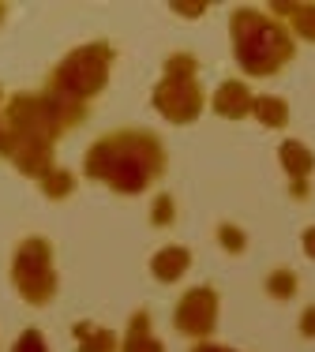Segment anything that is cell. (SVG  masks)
<instances>
[{"label":"cell","mask_w":315,"mask_h":352,"mask_svg":"<svg viewBox=\"0 0 315 352\" xmlns=\"http://www.w3.org/2000/svg\"><path fill=\"white\" fill-rule=\"evenodd\" d=\"M177 221V199L173 195H158L154 199V210H151V225L154 229H169Z\"/></svg>","instance_id":"18"},{"label":"cell","mask_w":315,"mask_h":352,"mask_svg":"<svg viewBox=\"0 0 315 352\" xmlns=\"http://www.w3.org/2000/svg\"><path fill=\"white\" fill-rule=\"evenodd\" d=\"M165 75H199V60L192 53H173L165 60Z\"/></svg>","instance_id":"19"},{"label":"cell","mask_w":315,"mask_h":352,"mask_svg":"<svg viewBox=\"0 0 315 352\" xmlns=\"http://www.w3.org/2000/svg\"><path fill=\"white\" fill-rule=\"evenodd\" d=\"M151 105L169 124H195L206 109V94L199 87V75H162L151 94Z\"/></svg>","instance_id":"6"},{"label":"cell","mask_w":315,"mask_h":352,"mask_svg":"<svg viewBox=\"0 0 315 352\" xmlns=\"http://www.w3.org/2000/svg\"><path fill=\"white\" fill-rule=\"evenodd\" d=\"M308 180H289V195L296 199V203H304V199H308Z\"/></svg>","instance_id":"22"},{"label":"cell","mask_w":315,"mask_h":352,"mask_svg":"<svg viewBox=\"0 0 315 352\" xmlns=\"http://www.w3.org/2000/svg\"><path fill=\"white\" fill-rule=\"evenodd\" d=\"M304 251H308V258H315V225L304 229Z\"/></svg>","instance_id":"25"},{"label":"cell","mask_w":315,"mask_h":352,"mask_svg":"<svg viewBox=\"0 0 315 352\" xmlns=\"http://www.w3.org/2000/svg\"><path fill=\"white\" fill-rule=\"evenodd\" d=\"M4 105L8 102H4V90H0V131H4Z\"/></svg>","instance_id":"26"},{"label":"cell","mask_w":315,"mask_h":352,"mask_svg":"<svg viewBox=\"0 0 315 352\" xmlns=\"http://www.w3.org/2000/svg\"><path fill=\"white\" fill-rule=\"evenodd\" d=\"M151 311H131V318H128V330H124V345H120V352H165V345L154 338V330H151Z\"/></svg>","instance_id":"10"},{"label":"cell","mask_w":315,"mask_h":352,"mask_svg":"<svg viewBox=\"0 0 315 352\" xmlns=\"http://www.w3.org/2000/svg\"><path fill=\"white\" fill-rule=\"evenodd\" d=\"M214 326H218V292L210 285L188 289L173 307V330L192 341H210Z\"/></svg>","instance_id":"7"},{"label":"cell","mask_w":315,"mask_h":352,"mask_svg":"<svg viewBox=\"0 0 315 352\" xmlns=\"http://www.w3.org/2000/svg\"><path fill=\"white\" fill-rule=\"evenodd\" d=\"M188 270H192V251L184 244H165L162 251H154V258H151V274L162 285H177Z\"/></svg>","instance_id":"9"},{"label":"cell","mask_w":315,"mask_h":352,"mask_svg":"<svg viewBox=\"0 0 315 352\" xmlns=\"http://www.w3.org/2000/svg\"><path fill=\"white\" fill-rule=\"evenodd\" d=\"M229 41L240 72L252 79H270L296 56V38L278 15L259 8H237L229 15Z\"/></svg>","instance_id":"3"},{"label":"cell","mask_w":315,"mask_h":352,"mask_svg":"<svg viewBox=\"0 0 315 352\" xmlns=\"http://www.w3.org/2000/svg\"><path fill=\"white\" fill-rule=\"evenodd\" d=\"M210 109L218 116H226V120H244V116H252V109H255V94H252V87H248L244 79H226L218 90H214Z\"/></svg>","instance_id":"8"},{"label":"cell","mask_w":315,"mask_h":352,"mask_svg":"<svg viewBox=\"0 0 315 352\" xmlns=\"http://www.w3.org/2000/svg\"><path fill=\"white\" fill-rule=\"evenodd\" d=\"M169 169V154L151 128H117L94 139L83 154V176L98 180L120 199H135L154 188Z\"/></svg>","instance_id":"1"},{"label":"cell","mask_w":315,"mask_h":352,"mask_svg":"<svg viewBox=\"0 0 315 352\" xmlns=\"http://www.w3.org/2000/svg\"><path fill=\"white\" fill-rule=\"evenodd\" d=\"M296 289H301V278H296L293 270H285V266H278V270H270V274H267V296L289 300Z\"/></svg>","instance_id":"16"},{"label":"cell","mask_w":315,"mask_h":352,"mask_svg":"<svg viewBox=\"0 0 315 352\" xmlns=\"http://www.w3.org/2000/svg\"><path fill=\"white\" fill-rule=\"evenodd\" d=\"M252 116L263 124V128L281 131L289 124V102H285V98H278V94H259V98H255Z\"/></svg>","instance_id":"14"},{"label":"cell","mask_w":315,"mask_h":352,"mask_svg":"<svg viewBox=\"0 0 315 352\" xmlns=\"http://www.w3.org/2000/svg\"><path fill=\"white\" fill-rule=\"evenodd\" d=\"M218 244H221V251H229V255H240V251L248 248V236H244V229H240V225L221 221L218 225Z\"/></svg>","instance_id":"17"},{"label":"cell","mask_w":315,"mask_h":352,"mask_svg":"<svg viewBox=\"0 0 315 352\" xmlns=\"http://www.w3.org/2000/svg\"><path fill=\"white\" fill-rule=\"evenodd\" d=\"M270 15H285L289 27L296 30V38L304 41H315V4H285V0H278V4H270Z\"/></svg>","instance_id":"13"},{"label":"cell","mask_w":315,"mask_h":352,"mask_svg":"<svg viewBox=\"0 0 315 352\" xmlns=\"http://www.w3.org/2000/svg\"><path fill=\"white\" fill-rule=\"evenodd\" d=\"M113 60H117V49L109 41H87V45H76L49 72L41 94L53 102L64 131H76L90 120V105L109 82Z\"/></svg>","instance_id":"2"},{"label":"cell","mask_w":315,"mask_h":352,"mask_svg":"<svg viewBox=\"0 0 315 352\" xmlns=\"http://www.w3.org/2000/svg\"><path fill=\"white\" fill-rule=\"evenodd\" d=\"M12 352H49V345H45V338H41V330H23L19 338H15V345H12Z\"/></svg>","instance_id":"20"},{"label":"cell","mask_w":315,"mask_h":352,"mask_svg":"<svg viewBox=\"0 0 315 352\" xmlns=\"http://www.w3.org/2000/svg\"><path fill=\"white\" fill-rule=\"evenodd\" d=\"M68 131H64L61 116H56L53 102L41 90H19L8 98L4 105V131L0 139H19V142H49L56 146Z\"/></svg>","instance_id":"5"},{"label":"cell","mask_w":315,"mask_h":352,"mask_svg":"<svg viewBox=\"0 0 315 352\" xmlns=\"http://www.w3.org/2000/svg\"><path fill=\"white\" fill-rule=\"evenodd\" d=\"M173 12L192 19V15H203V12H206V4H180V0H177V4H173Z\"/></svg>","instance_id":"23"},{"label":"cell","mask_w":315,"mask_h":352,"mask_svg":"<svg viewBox=\"0 0 315 352\" xmlns=\"http://www.w3.org/2000/svg\"><path fill=\"white\" fill-rule=\"evenodd\" d=\"M72 338H76V352H120L124 338H117L113 330L105 326H94V322H76L72 326Z\"/></svg>","instance_id":"11"},{"label":"cell","mask_w":315,"mask_h":352,"mask_svg":"<svg viewBox=\"0 0 315 352\" xmlns=\"http://www.w3.org/2000/svg\"><path fill=\"white\" fill-rule=\"evenodd\" d=\"M4 12H8V8H4V4H0V23H4Z\"/></svg>","instance_id":"27"},{"label":"cell","mask_w":315,"mask_h":352,"mask_svg":"<svg viewBox=\"0 0 315 352\" xmlns=\"http://www.w3.org/2000/svg\"><path fill=\"white\" fill-rule=\"evenodd\" d=\"M301 338H308V341H315V304H308L304 307V315H301Z\"/></svg>","instance_id":"21"},{"label":"cell","mask_w":315,"mask_h":352,"mask_svg":"<svg viewBox=\"0 0 315 352\" xmlns=\"http://www.w3.org/2000/svg\"><path fill=\"white\" fill-rule=\"evenodd\" d=\"M278 162H281V169L289 173V180H308L312 169H315V154L308 146H304L301 139H285L278 146Z\"/></svg>","instance_id":"12"},{"label":"cell","mask_w":315,"mask_h":352,"mask_svg":"<svg viewBox=\"0 0 315 352\" xmlns=\"http://www.w3.org/2000/svg\"><path fill=\"white\" fill-rule=\"evenodd\" d=\"M38 188H41V195H45V199H53V203H64V199L76 195L79 180H76V173H68V169H61V165H56L53 173H45V176L38 180Z\"/></svg>","instance_id":"15"},{"label":"cell","mask_w":315,"mask_h":352,"mask_svg":"<svg viewBox=\"0 0 315 352\" xmlns=\"http://www.w3.org/2000/svg\"><path fill=\"white\" fill-rule=\"evenodd\" d=\"M192 352H237V349H226V345H214V341H195Z\"/></svg>","instance_id":"24"},{"label":"cell","mask_w":315,"mask_h":352,"mask_svg":"<svg viewBox=\"0 0 315 352\" xmlns=\"http://www.w3.org/2000/svg\"><path fill=\"white\" fill-rule=\"evenodd\" d=\"M12 285L30 307H45L61 292V278L53 266V244L45 236H27L12 251Z\"/></svg>","instance_id":"4"}]
</instances>
